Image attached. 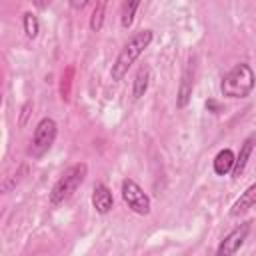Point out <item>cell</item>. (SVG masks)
I'll return each mask as SVG.
<instances>
[{
    "label": "cell",
    "mask_w": 256,
    "mask_h": 256,
    "mask_svg": "<svg viewBox=\"0 0 256 256\" xmlns=\"http://www.w3.org/2000/svg\"><path fill=\"white\" fill-rule=\"evenodd\" d=\"M256 84V76L254 70L250 68V64L240 62L236 66H232L220 82V92L226 98H246L250 96V92L254 90Z\"/></svg>",
    "instance_id": "cell-2"
},
{
    "label": "cell",
    "mask_w": 256,
    "mask_h": 256,
    "mask_svg": "<svg viewBox=\"0 0 256 256\" xmlns=\"http://www.w3.org/2000/svg\"><path fill=\"white\" fill-rule=\"evenodd\" d=\"M254 144H256V134H250L246 136V140L240 144V152L234 160V168H232V178H238L242 176V172L246 170V164L252 156V150H254Z\"/></svg>",
    "instance_id": "cell-9"
},
{
    "label": "cell",
    "mask_w": 256,
    "mask_h": 256,
    "mask_svg": "<svg viewBox=\"0 0 256 256\" xmlns=\"http://www.w3.org/2000/svg\"><path fill=\"white\" fill-rule=\"evenodd\" d=\"M106 6H108V0H98L96 2V8L90 16V30L92 32H100L102 30V24H104V16H106Z\"/></svg>",
    "instance_id": "cell-13"
},
{
    "label": "cell",
    "mask_w": 256,
    "mask_h": 256,
    "mask_svg": "<svg viewBox=\"0 0 256 256\" xmlns=\"http://www.w3.org/2000/svg\"><path fill=\"white\" fill-rule=\"evenodd\" d=\"M86 174H88V166L84 162H78V164H72L70 168H66L50 190V204L58 206L64 200H68L82 186V182L86 180Z\"/></svg>",
    "instance_id": "cell-3"
},
{
    "label": "cell",
    "mask_w": 256,
    "mask_h": 256,
    "mask_svg": "<svg viewBox=\"0 0 256 256\" xmlns=\"http://www.w3.org/2000/svg\"><path fill=\"white\" fill-rule=\"evenodd\" d=\"M122 200L126 202V206L140 214V216H146L150 214V208H152V202H150V196L142 190V186L138 182H134L132 178H126L122 180Z\"/></svg>",
    "instance_id": "cell-5"
},
{
    "label": "cell",
    "mask_w": 256,
    "mask_h": 256,
    "mask_svg": "<svg viewBox=\"0 0 256 256\" xmlns=\"http://www.w3.org/2000/svg\"><path fill=\"white\" fill-rule=\"evenodd\" d=\"M192 90H194V58L190 56L182 78H180V86H178V94H176V108H186L190 98H192Z\"/></svg>",
    "instance_id": "cell-7"
},
{
    "label": "cell",
    "mask_w": 256,
    "mask_h": 256,
    "mask_svg": "<svg viewBox=\"0 0 256 256\" xmlns=\"http://www.w3.org/2000/svg\"><path fill=\"white\" fill-rule=\"evenodd\" d=\"M248 234H250V222L238 224L232 232H228V234L222 238V242H220L218 248H216V254H218V256H232V254H236V252L242 248V244L246 242Z\"/></svg>",
    "instance_id": "cell-6"
},
{
    "label": "cell",
    "mask_w": 256,
    "mask_h": 256,
    "mask_svg": "<svg viewBox=\"0 0 256 256\" xmlns=\"http://www.w3.org/2000/svg\"><path fill=\"white\" fill-rule=\"evenodd\" d=\"M148 84H150V68L146 64H142L136 74H134V82H132V98L134 100H140L146 90H148Z\"/></svg>",
    "instance_id": "cell-12"
},
{
    "label": "cell",
    "mask_w": 256,
    "mask_h": 256,
    "mask_svg": "<svg viewBox=\"0 0 256 256\" xmlns=\"http://www.w3.org/2000/svg\"><path fill=\"white\" fill-rule=\"evenodd\" d=\"M68 4H70L74 10H82V8L88 4V0H68Z\"/></svg>",
    "instance_id": "cell-16"
},
{
    "label": "cell",
    "mask_w": 256,
    "mask_h": 256,
    "mask_svg": "<svg viewBox=\"0 0 256 256\" xmlns=\"http://www.w3.org/2000/svg\"><path fill=\"white\" fill-rule=\"evenodd\" d=\"M92 206L98 214H108L114 208V198H112V192L106 184H102V182L94 184V188H92Z\"/></svg>",
    "instance_id": "cell-8"
},
{
    "label": "cell",
    "mask_w": 256,
    "mask_h": 256,
    "mask_svg": "<svg viewBox=\"0 0 256 256\" xmlns=\"http://www.w3.org/2000/svg\"><path fill=\"white\" fill-rule=\"evenodd\" d=\"M256 204V182L254 184H250L240 196H238V200L232 204V208H230V216H240V214H244L246 210H250L252 206Z\"/></svg>",
    "instance_id": "cell-10"
},
{
    "label": "cell",
    "mask_w": 256,
    "mask_h": 256,
    "mask_svg": "<svg viewBox=\"0 0 256 256\" xmlns=\"http://www.w3.org/2000/svg\"><path fill=\"white\" fill-rule=\"evenodd\" d=\"M56 134H58V124H56V120H54V118H42V120L36 124V128H34L32 142H30V154H32L34 158L44 156V154L52 148V144H54V140H56Z\"/></svg>",
    "instance_id": "cell-4"
},
{
    "label": "cell",
    "mask_w": 256,
    "mask_h": 256,
    "mask_svg": "<svg viewBox=\"0 0 256 256\" xmlns=\"http://www.w3.org/2000/svg\"><path fill=\"white\" fill-rule=\"evenodd\" d=\"M234 160H236L234 152H232L230 148H222V150L214 156V160H212V168H214V172H216L218 176H226V174L232 172V168H234Z\"/></svg>",
    "instance_id": "cell-11"
},
{
    "label": "cell",
    "mask_w": 256,
    "mask_h": 256,
    "mask_svg": "<svg viewBox=\"0 0 256 256\" xmlns=\"http://www.w3.org/2000/svg\"><path fill=\"white\" fill-rule=\"evenodd\" d=\"M206 108H208V112H214V114L220 112V104H218L216 100H208V102H206Z\"/></svg>",
    "instance_id": "cell-17"
},
{
    "label": "cell",
    "mask_w": 256,
    "mask_h": 256,
    "mask_svg": "<svg viewBox=\"0 0 256 256\" xmlns=\"http://www.w3.org/2000/svg\"><path fill=\"white\" fill-rule=\"evenodd\" d=\"M22 26H24L26 36L32 38V40H34V38L38 36V32H40V22H38L36 14H32V12H26V14H24V18H22Z\"/></svg>",
    "instance_id": "cell-15"
},
{
    "label": "cell",
    "mask_w": 256,
    "mask_h": 256,
    "mask_svg": "<svg viewBox=\"0 0 256 256\" xmlns=\"http://www.w3.org/2000/svg\"><path fill=\"white\" fill-rule=\"evenodd\" d=\"M138 6H140V0H126V2H124V6H122V16H120L122 28H130V26H132Z\"/></svg>",
    "instance_id": "cell-14"
},
{
    "label": "cell",
    "mask_w": 256,
    "mask_h": 256,
    "mask_svg": "<svg viewBox=\"0 0 256 256\" xmlns=\"http://www.w3.org/2000/svg\"><path fill=\"white\" fill-rule=\"evenodd\" d=\"M152 40H154V32H152L150 28L132 34V36L128 38V42L122 46V50L118 52V56H116V60H114V64H112V68H110L112 80H122V78L126 76L128 68H130V66L140 58V54L152 44Z\"/></svg>",
    "instance_id": "cell-1"
}]
</instances>
